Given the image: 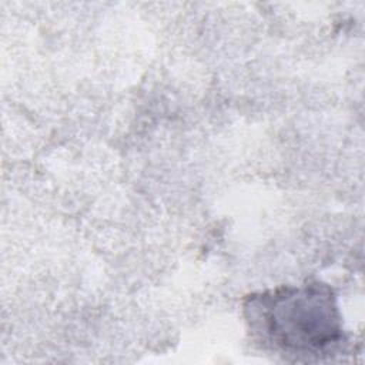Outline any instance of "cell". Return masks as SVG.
Here are the masks:
<instances>
[{
  "mask_svg": "<svg viewBox=\"0 0 365 365\" xmlns=\"http://www.w3.org/2000/svg\"><path fill=\"white\" fill-rule=\"evenodd\" d=\"M244 314L255 336L288 354H321L344 338L335 295L318 281L252 294Z\"/></svg>",
  "mask_w": 365,
  "mask_h": 365,
  "instance_id": "6da1fadb",
  "label": "cell"
}]
</instances>
